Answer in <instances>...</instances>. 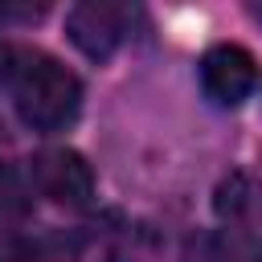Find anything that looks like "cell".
<instances>
[{
    "instance_id": "ba28073f",
    "label": "cell",
    "mask_w": 262,
    "mask_h": 262,
    "mask_svg": "<svg viewBox=\"0 0 262 262\" xmlns=\"http://www.w3.org/2000/svg\"><path fill=\"white\" fill-rule=\"evenodd\" d=\"M0 262H37V254H33V246H29V242L0 237Z\"/></svg>"
},
{
    "instance_id": "3957f363",
    "label": "cell",
    "mask_w": 262,
    "mask_h": 262,
    "mask_svg": "<svg viewBox=\"0 0 262 262\" xmlns=\"http://www.w3.org/2000/svg\"><path fill=\"white\" fill-rule=\"evenodd\" d=\"M33 180H37L41 196H49L57 205H70V209H78V205H86L94 196V172L70 147H45V151H37L33 156Z\"/></svg>"
},
{
    "instance_id": "7a4b0ae2",
    "label": "cell",
    "mask_w": 262,
    "mask_h": 262,
    "mask_svg": "<svg viewBox=\"0 0 262 262\" xmlns=\"http://www.w3.org/2000/svg\"><path fill=\"white\" fill-rule=\"evenodd\" d=\"M201 86H205V94L213 102L237 106L258 86V61H254V53L246 45H233V41L209 45L205 57H201Z\"/></svg>"
},
{
    "instance_id": "8992f818",
    "label": "cell",
    "mask_w": 262,
    "mask_h": 262,
    "mask_svg": "<svg viewBox=\"0 0 262 262\" xmlns=\"http://www.w3.org/2000/svg\"><path fill=\"white\" fill-rule=\"evenodd\" d=\"M250 205H254V184H250V176H242V172H233L229 180H221V188H217V201H213V209L225 217V221H242L246 213H250Z\"/></svg>"
},
{
    "instance_id": "6da1fadb",
    "label": "cell",
    "mask_w": 262,
    "mask_h": 262,
    "mask_svg": "<svg viewBox=\"0 0 262 262\" xmlns=\"http://www.w3.org/2000/svg\"><path fill=\"white\" fill-rule=\"evenodd\" d=\"M0 86L33 131H57L82 106V82L57 57L29 45H0Z\"/></svg>"
},
{
    "instance_id": "277c9868",
    "label": "cell",
    "mask_w": 262,
    "mask_h": 262,
    "mask_svg": "<svg viewBox=\"0 0 262 262\" xmlns=\"http://www.w3.org/2000/svg\"><path fill=\"white\" fill-rule=\"evenodd\" d=\"M66 33L86 57H111L127 33V12L102 0H86L66 12Z\"/></svg>"
},
{
    "instance_id": "5b68a950",
    "label": "cell",
    "mask_w": 262,
    "mask_h": 262,
    "mask_svg": "<svg viewBox=\"0 0 262 262\" xmlns=\"http://www.w3.org/2000/svg\"><path fill=\"white\" fill-rule=\"evenodd\" d=\"M184 262H258V254L233 233H209L188 246Z\"/></svg>"
},
{
    "instance_id": "52a82bcc",
    "label": "cell",
    "mask_w": 262,
    "mask_h": 262,
    "mask_svg": "<svg viewBox=\"0 0 262 262\" xmlns=\"http://www.w3.org/2000/svg\"><path fill=\"white\" fill-rule=\"evenodd\" d=\"M20 209H25V192H20L16 176H12V168L0 164V217H12Z\"/></svg>"
}]
</instances>
